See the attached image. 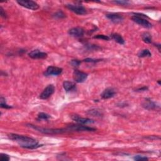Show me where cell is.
I'll return each instance as SVG.
<instances>
[{
  "instance_id": "16",
  "label": "cell",
  "mask_w": 161,
  "mask_h": 161,
  "mask_svg": "<svg viewBox=\"0 0 161 161\" xmlns=\"http://www.w3.org/2000/svg\"><path fill=\"white\" fill-rule=\"evenodd\" d=\"M110 37V38L113 39V40H115L116 42L118 43L119 44H121V45L125 44V40H124L123 38L122 37V36L120 35V34H118V33H111Z\"/></svg>"
},
{
  "instance_id": "1",
  "label": "cell",
  "mask_w": 161,
  "mask_h": 161,
  "mask_svg": "<svg viewBox=\"0 0 161 161\" xmlns=\"http://www.w3.org/2000/svg\"><path fill=\"white\" fill-rule=\"evenodd\" d=\"M8 138L16 142L21 147L27 149H36L42 147L43 145L38 143V141L35 139L26 135H22L16 134H10L8 135Z\"/></svg>"
},
{
  "instance_id": "12",
  "label": "cell",
  "mask_w": 161,
  "mask_h": 161,
  "mask_svg": "<svg viewBox=\"0 0 161 161\" xmlns=\"http://www.w3.org/2000/svg\"><path fill=\"white\" fill-rule=\"evenodd\" d=\"M106 17L107 18H108L111 22H112L113 23H115V24H118L122 22L124 19L123 17L119 13H108L106 14Z\"/></svg>"
},
{
  "instance_id": "4",
  "label": "cell",
  "mask_w": 161,
  "mask_h": 161,
  "mask_svg": "<svg viewBox=\"0 0 161 161\" xmlns=\"http://www.w3.org/2000/svg\"><path fill=\"white\" fill-rule=\"evenodd\" d=\"M66 129L68 132L70 131H95L96 129L95 128L90 127V126H84L81 124L78 125H69L66 127Z\"/></svg>"
},
{
  "instance_id": "18",
  "label": "cell",
  "mask_w": 161,
  "mask_h": 161,
  "mask_svg": "<svg viewBox=\"0 0 161 161\" xmlns=\"http://www.w3.org/2000/svg\"><path fill=\"white\" fill-rule=\"evenodd\" d=\"M87 114L97 117H102L103 116V111L97 108H92L88 110L87 111Z\"/></svg>"
},
{
  "instance_id": "2",
  "label": "cell",
  "mask_w": 161,
  "mask_h": 161,
  "mask_svg": "<svg viewBox=\"0 0 161 161\" xmlns=\"http://www.w3.org/2000/svg\"><path fill=\"white\" fill-rule=\"evenodd\" d=\"M134 15L131 17V19L139 25L146 28H150L152 27V24L146 18H149L147 15L142 13H134Z\"/></svg>"
},
{
  "instance_id": "29",
  "label": "cell",
  "mask_w": 161,
  "mask_h": 161,
  "mask_svg": "<svg viewBox=\"0 0 161 161\" xmlns=\"http://www.w3.org/2000/svg\"><path fill=\"white\" fill-rule=\"evenodd\" d=\"M87 47V48H88L89 50H94V51H97L98 49H100V48H101L100 47L97 46V45H86Z\"/></svg>"
},
{
  "instance_id": "34",
  "label": "cell",
  "mask_w": 161,
  "mask_h": 161,
  "mask_svg": "<svg viewBox=\"0 0 161 161\" xmlns=\"http://www.w3.org/2000/svg\"><path fill=\"white\" fill-rule=\"evenodd\" d=\"M158 83H159V85H160V80H159V81H158Z\"/></svg>"
},
{
  "instance_id": "17",
  "label": "cell",
  "mask_w": 161,
  "mask_h": 161,
  "mask_svg": "<svg viewBox=\"0 0 161 161\" xmlns=\"http://www.w3.org/2000/svg\"><path fill=\"white\" fill-rule=\"evenodd\" d=\"M63 87L66 92H71L76 89V84L73 82L66 81L63 83Z\"/></svg>"
},
{
  "instance_id": "3",
  "label": "cell",
  "mask_w": 161,
  "mask_h": 161,
  "mask_svg": "<svg viewBox=\"0 0 161 161\" xmlns=\"http://www.w3.org/2000/svg\"><path fill=\"white\" fill-rule=\"evenodd\" d=\"M30 127L35 129L38 131H40L41 133H43L44 134L47 135H56V134H61L68 132L66 128V129H47V128H42V127H38V126H36L35 125H33L32 124L28 125Z\"/></svg>"
},
{
  "instance_id": "33",
  "label": "cell",
  "mask_w": 161,
  "mask_h": 161,
  "mask_svg": "<svg viewBox=\"0 0 161 161\" xmlns=\"http://www.w3.org/2000/svg\"><path fill=\"white\" fill-rule=\"evenodd\" d=\"M154 45H155V47H157L158 48V50H159V52H160V47H161V45H160V43H159V44H154Z\"/></svg>"
},
{
  "instance_id": "11",
  "label": "cell",
  "mask_w": 161,
  "mask_h": 161,
  "mask_svg": "<svg viewBox=\"0 0 161 161\" xmlns=\"http://www.w3.org/2000/svg\"><path fill=\"white\" fill-rule=\"evenodd\" d=\"M142 106L147 110H157V108H159V106L150 98H145L142 103Z\"/></svg>"
},
{
  "instance_id": "20",
  "label": "cell",
  "mask_w": 161,
  "mask_h": 161,
  "mask_svg": "<svg viewBox=\"0 0 161 161\" xmlns=\"http://www.w3.org/2000/svg\"><path fill=\"white\" fill-rule=\"evenodd\" d=\"M138 56L141 58L150 57L152 56V53H151V52H150L149 49H143V50H141L138 53Z\"/></svg>"
},
{
  "instance_id": "23",
  "label": "cell",
  "mask_w": 161,
  "mask_h": 161,
  "mask_svg": "<svg viewBox=\"0 0 161 161\" xmlns=\"http://www.w3.org/2000/svg\"><path fill=\"white\" fill-rule=\"evenodd\" d=\"M53 17L56 18L62 19V18H64L66 17V14L64 12H62L61 10H59V11L57 12L56 13L53 14Z\"/></svg>"
},
{
  "instance_id": "9",
  "label": "cell",
  "mask_w": 161,
  "mask_h": 161,
  "mask_svg": "<svg viewBox=\"0 0 161 161\" xmlns=\"http://www.w3.org/2000/svg\"><path fill=\"white\" fill-rule=\"evenodd\" d=\"M72 120L75 121L78 124L81 125H87V124H92L95 122L94 120H92L90 118H82V117L80 116L77 114H73L70 116Z\"/></svg>"
},
{
  "instance_id": "30",
  "label": "cell",
  "mask_w": 161,
  "mask_h": 161,
  "mask_svg": "<svg viewBox=\"0 0 161 161\" xmlns=\"http://www.w3.org/2000/svg\"><path fill=\"white\" fill-rule=\"evenodd\" d=\"M100 61H101V59H94V58H85V59L83 60L84 62H92V63H96V62H100Z\"/></svg>"
},
{
  "instance_id": "6",
  "label": "cell",
  "mask_w": 161,
  "mask_h": 161,
  "mask_svg": "<svg viewBox=\"0 0 161 161\" xmlns=\"http://www.w3.org/2000/svg\"><path fill=\"white\" fill-rule=\"evenodd\" d=\"M87 77H88V74L84 72L77 69L74 70V71L73 72V79L77 83L84 82L87 79Z\"/></svg>"
},
{
  "instance_id": "25",
  "label": "cell",
  "mask_w": 161,
  "mask_h": 161,
  "mask_svg": "<svg viewBox=\"0 0 161 161\" xmlns=\"http://www.w3.org/2000/svg\"><path fill=\"white\" fill-rule=\"evenodd\" d=\"M10 159L9 156L6 154H0V161H8Z\"/></svg>"
},
{
  "instance_id": "21",
  "label": "cell",
  "mask_w": 161,
  "mask_h": 161,
  "mask_svg": "<svg viewBox=\"0 0 161 161\" xmlns=\"http://www.w3.org/2000/svg\"><path fill=\"white\" fill-rule=\"evenodd\" d=\"M0 106L2 108L4 109H10L13 108V106H9L6 103L5 98L3 96H1V98H0Z\"/></svg>"
},
{
  "instance_id": "10",
  "label": "cell",
  "mask_w": 161,
  "mask_h": 161,
  "mask_svg": "<svg viewBox=\"0 0 161 161\" xmlns=\"http://www.w3.org/2000/svg\"><path fill=\"white\" fill-rule=\"evenodd\" d=\"M63 69L61 67L55 66H48L46 71L43 73L45 76H58L62 74Z\"/></svg>"
},
{
  "instance_id": "24",
  "label": "cell",
  "mask_w": 161,
  "mask_h": 161,
  "mask_svg": "<svg viewBox=\"0 0 161 161\" xmlns=\"http://www.w3.org/2000/svg\"><path fill=\"white\" fill-rule=\"evenodd\" d=\"M93 38H96V39H101V40H106V41H108L110 40V37L107 36V35H96L94 36Z\"/></svg>"
},
{
  "instance_id": "8",
  "label": "cell",
  "mask_w": 161,
  "mask_h": 161,
  "mask_svg": "<svg viewBox=\"0 0 161 161\" xmlns=\"http://www.w3.org/2000/svg\"><path fill=\"white\" fill-rule=\"evenodd\" d=\"M55 87L53 84L48 85L43 90L42 93L39 95V98L41 100H47L54 93Z\"/></svg>"
},
{
  "instance_id": "5",
  "label": "cell",
  "mask_w": 161,
  "mask_h": 161,
  "mask_svg": "<svg viewBox=\"0 0 161 161\" xmlns=\"http://www.w3.org/2000/svg\"><path fill=\"white\" fill-rule=\"evenodd\" d=\"M66 8L73 13L78 14V15H83V14H86L87 13L86 8L81 5V4H66Z\"/></svg>"
},
{
  "instance_id": "32",
  "label": "cell",
  "mask_w": 161,
  "mask_h": 161,
  "mask_svg": "<svg viewBox=\"0 0 161 161\" xmlns=\"http://www.w3.org/2000/svg\"><path fill=\"white\" fill-rule=\"evenodd\" d=\"M148 87L147 86H142V87H139V88L136 89L135 90V91L136 92H141V91H147L148 90Z\"/></svg>"
},
{
  "instance_id": "28",
  "label": "cell",
  "mask_w": 161,
  "mask_h": 161,
  "mask_svg": "<svg viewBox=\"0 0 161 161\" xmlns=\"http://www.w3.org/2000/svg\"><path fill=\"white\" fill-rule=\"evenodd\" d=\"M134 159L135 160H149V158L142 155H136L134 157Z\"/></svg>"
},
{
  "instance_id": "27",
  "label": "cell",
  "mask_w": 161,
  "mask_h": 161,
  "mask_svg": "<svg viewBox=\"0 0 161 161\" xmlns=\"http://www.w3.org/2000/svg\"><path fill=\"white\" fill-rule=\"evenodd\" d=\"M111 2L117 4H119V5H122V6H127L129 4V2L127 1H113Z\"/></svg>"
},
{
  "instance_id": "7",
  "label": "cell",
  "mask_w": 161,
  "mask_h": 161,
  "mask_svg": "<svg viewBox=\"0 0 161 161\" xmlns=\"http://www.w3.org/2000/svg\"><path fill=\"white\" fill-rule=\"evenodd\" d=\"M17 3L20 5L21 6H23L25 8H27L30 10H37L39 8V5L37 3L33 1H25V0H22V1H17Z\"/></svg>"
},
{
  "instance_id": "22",
  "label": "cell",
  "mask_w": 161,
  "mask_h": 161,
  "mask_svg": "<svg viewBox=\"0 0 161 161\" xmlns=\"http://www.w3.org/2000/svg\"><path fill=\"white\" fill-rule=\"evenodd\" d=\"M51 118V115H48L47 113H43V112H41V113H38V117H37V120H48L49 118Z\"/></svg>"
},
{
  "instance_id": "19",
  "label": "cell",
  "mask_w": 161,
  "mask_h": 161,
  "mask_svg": "<svg viewBox=\"0 0 161 161\" xmlns=\"http://www.w3.org/2000/svg\"><path fill=\"white\" fill-rule=\"evenodd\" d=\"M142 40L146 43H151L152 42V37L149 32H145L142 35Z\"/></svg>"
},
{
  "instance_id": "31",
  "label": "cell",
  "mask_w": 161,
  "mask_h": 161,
  "mask_svg": "<svg viewBox=\"0 0 161 161\" xmlns=\"http://www.w3.org/2000/svg\"><path fill=\"white\" fill-rule=\"evenodd\" d=\"M0 15H1V17L4 18H7L8 15L5 12V11L4 10V9L3 8L2 6H0Z\"/></svg>"
},
{
  "instance_id": "13",
  "label": "cell",
  "mask_w": 161,
  "mask_h": 161,
  "mask_svg": "<svg viewBox=\"0 0 161 161\" xmlns=\"http://www.w3.org/2000/svg\"><path fill=\"white\" fill-rule=\"evenodd\" d=\"M28 56L33 59H43V58H46L48 55L45 52H41L40 51L36 49L29 53Z\"/></svg>"
},
{
  "instance_id": "26",
  "label": "cell",
  "mask_w": 161,
  "mask_h": 161,
  "mask_svg": "<svg viewBox=\"0 0 161 161\" xmlns=\"http://www.w3.org/2000/svg\"><path fill=\"white\" fill-rule=\"evenodd\" d=\"M81 62L79 60H77V59H74V60H72L70 62L71 65L72 66V67H79V66L81 64Z\"/></svg>"
},
{
  "instance_id": "14",
  "label": "cell",
  "mask_w": 161,
  "mask_h": 161,
  "mask_svg": "<svg viewBox=\"0 0 161 161\" xmlns=\"http://www.w3.org/2000/svg\"><path fill=\"white\" fill-rule=\"evenodd\" d=\"M69 35L76 38H80L83 37L84 34V30L80 27H74L69 29L68 31Z\"/></svg>"
},
{
  "instance_id": "15",
  "label": "cell",
  "mask_w": 161,
  "mask_h": 161,
  "mask_svg": "<svg viewBox=\"0 0 161 161\" xmlns=\"http://www.w3.org/2000/svg\"><path fill=\"white\" fill-rule=\"evenodd\" d=\"M116 94V91L113 87H108L103 91L101 95V97L104 100H108L114 97Z\"/></svg>"
}]
</instances>
